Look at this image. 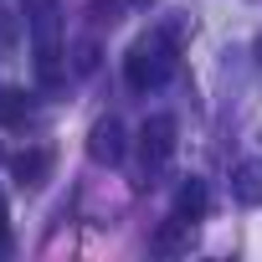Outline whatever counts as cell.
Instances as JSON below:
<instances>
[{"instance_id":"cell-3","label":"cell","mask_w":262,"mask_h":262,"mask_svg":"<svg viewBox=\"0 0 262 262\" xmlns=\"http://www.w3.org/2000/svg\"><path fill=\"white\" fill-rule=\"evenodd\" d=\"M139 149H144L149 165H165V160L175 155V118H170V113L144 118V128H139Z\"/></svg>"},{"instance_id":"cell-11","label":"cell","mask_w":262,"mask_h":262,"mask_svg":"<svg viewBox=\"0 0 262 262\" xmlns=\"http://www.w3.org/2000/svg\"><path fill=\"white\" fill-rule=\"evenodd\" d=\"M257 62H262V41H257Z\"/></svg>"},{"instance_id":"cell-9","label":"cell","mask_w":262,"mask_h":262,"mask_svg":"<svg viewBox=\"0 0 262 262\" xmlns=\"http://www.w3.org/2000/svg\"><path fill=\"white\" fill-rule=\"evenodd\" d=\"M155 247H160V252H180V247H190V221H185V216H170V221L160 226Z\"/></svg>"},{"instance_id":"cell-10","label":"cell","mask_w":262,"mask_h":262,"mask_svg":"<svg viewBox=\"0 0 262 262\" xmlns=\"http://www.w3.org/2000/svg\"><path fill=\"white\" fill-rule=\"evenodd\" d=\"M11 242V226H6V206H0V247Z\"/></svg>"},{"instance_id":"cell-4","label":"cell","mask_w":262,"mask_h":262,"mask_svg":"<svg viewBox=\"0 0 262 262\" xmlns=\"http://www.w3.org/2000/svg\"><path fill=\"white\" fill-rule=\"evenodd\" d=\"M88 155H93L98 165H118V160H123V123H118V118L93 123V134H88Z\"/></svg>"},{"instance_id":"cell-7","label":"cell","mask_w":262,"mask_h":262,"mask_svg":"<svg viewBox=\"0 0 262 262\" xmlns=\"http://www.w3.org/2000/svg\"><path fill=\"white\" fill-rule=\"evenodd\" d=\"M206 206H211V195H206V185L190 175V180L175 190V216H185V221H201V216H206Z\"/></svg>"},{"instance_id":"cell-8","label":"cell","mask_w":262,"mask_h":262,"mask_svg":"<svg viewBox=\"0 0 262 262\" xmlns=\"http://www.w3.org/2000/svg\"><path fill=\"white\" fill-rule=\"evenodd\" d=\"M26 113H31V103H26V93H21V88H0V128L26 123Z\"/></svg>"},{"instance_id":"cell-5","label":"cell","mask_w":262,"mask_h":262,"mask_svg":"<svg viewBox=\"0 0 262 262\" xmlns=\"http://www.w3.org/2000/svg\"><path fill=\"white\" fill-rule=\"evenodd\" d=\"M11 175H16V185H26V190L47 185V175H52V149H21V155L11 160Z\"/></svg>"},{"instance_id":"cell-2","label":"cell","mask_w":262,"mask_h":262,"mask_svg":"<svg viewBox=\"0 0 262 262\" xmlns=\"http://www.w3.org/2000/svg\"><path fill=\"white\" fill-rule=\"evenodd\" d=\"M26 16L36 26V72L57 82V0H26Z\"/></svg>"},{"instance_id":"cell-1","label":"cell","mask_w":262,"mask_h":262,"mask_svg":"<svg viewBox=\"0 0 262 262\" xmlns=\"http://www.w3.org/2000/svg\"><path fill=\"white\" fill-rule=\"evenodd\" d=\"M170 67H175V57H170V47L160 41V36H144V41H134L128 47V57H123V77H128V88H160L165 77H170Z\"/></svg>"},{"instance_id":"cell-6","label":"cell","mask_w":262,"mask_h":262,"mask_svg":"<svg viewBox=\"0 0 262 262\" xmlns=\"http://www.w3.org/2000/svg\"><path fill=\"white\" fill-rule=\"evenodd\" d=\"M231 195L242 206H262V160H242L231 175Z\"/></svg>"}]
</instances>
